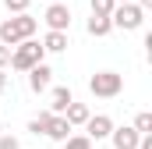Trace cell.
Instances as JSON below:
<instances>
[{
	"label": "cell",
	"mask_w": 152,
	"mask_h": 149,
	"mask_svg": "<svg viewBox=\"0 0 152 149\" xmlns=\"http://www.w3.org/2000/svg\"><path fill=\"white\" fill-rule=\"evenodd\" d=\"M42 57H46V50H42V43L36 39H25V43H18L14 50H11V68L14 71H32L36 64H42Z\"/></svg>",
	"instance_id": "6da1fadb"
},
{
	"label": "cell",
	"mask_w": 152,
	"mask_h": 149,
	"mask_svg": "<svg viewBox=\"0 0 152 149\" xmlns=\"http://www.w3.org/2000/svg\"><path fill=\"white\" fill-rule=\"evenodd\" d=\"M88 92L96 96V100H113L124 92V74L117 71H96L88 78Z\"/></svg>",
	"instance_id": "7a4b0ae2"
},
{
	"label": "cell",
	"mask_w": 152,
	"mask_h": 149,
	"mask_svg": "<svg viewBox=\"0 0 152 149\" xmlns=\"http://www.w3.org/2000/svg\"><path fill=\"white\" fill-rule=\"evenodd\" d=\"M142 21H145V11H142L138 4H117L113 14H110V25H113V29H124V32L142 29Z\"/></svg>",
	"instance_id": "3957f363"
},
{
	"label": "cell",
	"mask_w": 152,
	"mask_h": 149,
	"mask_svg": "<svg viewBox=\"0 0 152 149\" xmlns=\"http://www.w3.org/2000/svg\"><path fill=\"white\" fill-rule=\"evenodd\" d=\"M42 21H46L50 32H67L71 29V7L67 4H50L46 14H42Z\"/></svg>",
	"instance_id": "277c9868"
},
{
	"label": "cell",
	"mask_w": 152,
	"mask_h": 149,
	"mask_svg": "<svg viewBox=\"0 0 152 149\" xmlns=\"http://www.w3.org/2000/svg\"><path fill=\"white\" fill-rule=\"evenodd\" d=\"M113 128H117V124H113L110 114H92V117L85 121V131H88L85 139H88V142H103V139H110Z\"/></svg>",
	"instance_id": "5b68a950"
},
{
	"label": "cell",
	"mask_w": 152,
	"mask_h": 149,
	"mask_svg": "<svg viewBox=\"0 0 152 149\" xmlns=\"http://www.w3.org/2000/svg\"><path fill=\"white\" fill-rule=\"evenodd\" d=\"M28 89H32V92H50V89H53V68H50V64H46V60H42V64H36V68H32V71H28Z\"/></svg>",
	"instance_id": "8992f818"
},
{
	"label": "cell",
	"mask_w": 152,
	"mask_h": 149,
	"mask_svg": "<svg viewBox=\"0 0 152 149\" xmlns=\"http://www.w3.org/2000/svg\"><path fill=\"white\" fill-rule=\"evenodd\" d=\"M46 139H53V142H67L71 139V124L64 121V114H53L50 121H46V131H42Z\"/></svg>",
	"instance_id": "52a82bcc"
},
{
	"label": "cell",
	"mask_w": 152,
	"mask_h": 149,
	"mask_svg": "<svg viewBox=\"0 0 152 149\" xmlns=\"http://www.w3.org/2000/svg\"><path fill=\"white\" fill-rule=\"evenodd\" d=\"M110 142H113V149H138V142H142V135L134 131V128H113L110 131Z\"/></svg>",
	"instance_id": "ba28073f"
},
{
	"label": "cell",
	"mask_w": 152,
	"mask_h": 149,
	"mask_svg": "<svg viewBox=\"0 0 152 149\" xmlns=\"http://www.w3.org/2000/svg\"><path fill=\"white\" fill-rule=\"evenodd\" d=\"M71 103H75L71 89H67V85H57V89H50V107H46V110L50 114H64Z\"/></svg>",
	"instance_id": "9c48e42d"
},
{
	"label": "cell",
	"mask_w": 152,
	"mask_h": 149,
	"mask_svg": "<svg viewBox=\"0 0 152 149\" xmlns=\"http://www.w3.org/2000/svg\"><path fill=\"white\" fill-rule=\"evenodd\" d=\"M11 25H14V32H18L21 43H25V39H32V36H36V29H39V21L32 18V14H14V18H11Z\"/></svg>",
	"instance_id": "30bf717a"
},
{
	"label": "cell",
	"mask_w": 152,
	"mask_h": 149,
	"mask_svg": "<svg viewBox=\"0 0 152 149\" xmlns=\"http://www.w3.org/2000/svg\"><path fill=\"white\" fill-rule=\"evenodd\" d=\"M67 46H71L67 32H46V39H42V50L46 53H64Z\"/></svg>",
	"instance_id": "8fae6325"
},
{
	"label": "cell",
	"mask_w": 152,
	"mask_h": 149,
	"mask_svg": "<svg viewBox=\"0 0 152 149\" xmlns=\"http://www.w3.org/2000/svg\"><path fill=\"white\" fill-rule=\"evenodd\" d=\"M88 117H92V110H88V107H85V103H71V107H67V110H64V121H67V124H71V128H78V124H85V121H88Z\"/></svg>",
	"instance_id": "7c38bea8"
},
{
	"label": "cell",
	"mask_w": 152,
	"mask_h": 149,
	"mask_svg": "<svg viewBox=\"0 0 152 149\" xmlns=\"http://www.w3.org/2000/svg\"><path fill=\"white\" fill-rule=\"evenodd\" d=\"M85 29H88V36H96V39H103V36H110V32H113L110 18H96V14L88 18V25H85Z\"/></svg>",
	"instance_id": "4fadbf2b"
},
{
	"label": "cell",
	"mask_w": 152,
	"mask_h": 149,
	"mask_svg": "<svg viewBox=\"0 0 152 149\" xmlns=\"http://www.w3.org/2000/svg\"><path fill=\"white\" fill-rule=\"evenodd\" d=\"M88 7H92V14L96 18H110L117 7V0H88Z\"/></svg>",
	"instance_id": "5bb4252c"
},
{
	"label": "cell",
	"mask_w": 152,
	"mask_h": 149,
	"mask_svg": "<svg viewBox=\"0 0 152 149\" xmlns=\"http://www.w3.org/2000/svg\"><path fill=\"white\" fill-rule=\"evenodd\" d=\"M131 128H134L138 135H152V114H149V110H142L138 117H134V124H131Z\"/></svg>",
	"instance_id": "9a60e30c"
},
{
	"label": "cell",
	"mask_w": 152,
	"mask_h": 149,
	"mask_svg": "<svg viewBox=\"0 0 152 149\" xmlns=\"http://www.w3.org/2000/svg\"><path fill=\"white\" fill-rule=\"evenodd\" d=\"M50 117H53L50 110H42L39 117H32V121H28V131H32V135H42V131H46V121H50Z\"/></svg>",
	"instance_id": "2e32d148"
},
{
	"label": "cell",
	"mask_w": 152,
	"mask_h": 149,
	"mask_svg": "<svg viewBox=\"0 0 152 149\" xmlns=\"http://www.w3.org/2000/svg\"><path fill=\"white\" fill-rule=\"evenodd\" d=\"M28 4H32V0H4V7H7L11 14H28Z\"/></svg>",
	"instance_id": "e0dca14e"
},
{
	"label": "cell",
	"mask_w": 152,
	"mask_h": 149,
	"mask_svg": "<svg viewBox=\"0 0 152 149\" xmlns=\"http://www.w3.org/2000/svg\"><path fill=\"white\" fill-rule=\"evenodd\" d=\"M64 146H67V149H92V142H88L85 135H71V139H67Z\"/></svg>",
	"instance_id": "ac0fdd59"
},
{
	"label": "cell",
	"mask_w": 152,
	"mask_h": 149,
	"mask_svg": "<svg viewBox=\"0 0 152 149\" xmlns=\"http://www.w3.org/2000/svg\"><path fill=\"white\" fill-rule=\"evenodd\" d=\"M0 149H21V142L14 135H0Z\"/></svg>",
	"instance_id": "d6986e66"
},
{
	"label": "cell",
	"mask_w": 152,
	"mask_h": 149,
	"mask_svg": "<svg viewBox=\"0 0 152 149\" xmlns=\"http://www.w3.org/2000/svg\"><path fill=\"white\" fill-rule=\"evenodd\" d=\"M7 64H11V50H7V46H0V71H4Z\"/></svg>",
	"instance_id": "ffe728a7"
},
{
	"label": "cell",
	"mask_w": 152,
	"mask_h": 149,
	"mask_svg": "<svg viewBox=\"0 0 152 149\" xmlns=\"http://www.w3.org/2000/svg\"><path fill=\"white\" fill-rule=\"evenodd\" d=\"M138 149H152V135H142V142H138Z\"/></svg>",
	"instance_id": "44dd1931"
},
{
	"label": "cell",
	"mask_w": 152,
	"mask_h": 149,
	"mask_svg": "<svg viewBox=\"0 0 152 149\" xmlns=\"http://www.w3.org/2000/svg\"><path fill=\"white\" fill-rule=\"evenodd\" d=\"M134 4H138L142 11H152V0H134Z\"/></svg>",
	"instance_id": "7402d4cb"
},
{
	"label": "cell",
	"mask_w": 152,
	"mask_h": 149,
	"mask_svg": "<svg viewBox=\"0 0 152 149\" xmlns=\"http://www.w3.org/2000/svg\"><path fill=\"white\" fill-rule=\"evenodd\" d=\"M4 89H7V74L0 71V96H4Z\"/></svg>",
	"instance_id": "603a6c76"
},
{
	"label": "cell",
	"mask_w": 152,
	"mask_h": 149,
	"mask_svg": "<svg viewBox=\"0 0 152 149\" xmlns=\"http://www.w3.org/2000/svg\"><path fill=\"white\" fill-rule=\"evenodd\" d=\"M117 4H134V0H117Z\"/></svg>",
	"instance_id": "cb8c5ba5"
},
{
	"label": "cell",
	"mask_w": 152,
	"mask_h": 149,
	"mask_svg": "<svg viewBox=\"0 0 152 149\" xmlns=\"http://www.w3.org/2000/svg\"><path fill=\"white\" fill-rule=\"evenodd\" d=\"M50 4H67V0H50Z\"/></svg>",
	"instance_id": "d4e9b609"
},
{
	"label": "cell",
	"mask_w": 152,
	"mask_h": 149,
	"mask_svg": "<svg viewBox=\"0 0 152 149\" xmlns=\"http://www.w3.org/2000/svg\"><path fill=\"white\" fill-rule=\"evenodd\" d=\"M0 135H4V121H0Z\"/></svg>",
	"instance_id": "484cf974"
}]
</instances>
